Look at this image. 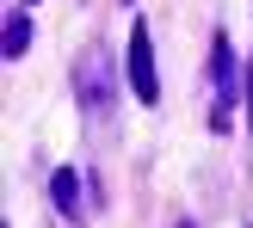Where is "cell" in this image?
<instances>
[{"mask_svg": "<svg viewBox=\"0 0 253 228\" xmlns=\"http://www.w3.org/2000/svg\"><path fill=\"white\" fill-rule=\"evenodd\" d=\"M130 86L142 105H155L161 99V68H155V37H148V25L136 19L130 25Z\"/></svg>", "mask_w": 253, "mask_h": 228, "instance_id": "obj_1", "label": "cell"}, {"mask_svg": "<svg viewBox=\"0 0 253 228\" xmlns=\"http://www.w3.org/2000/svg\"><path fill=\"white\" fill-rule=\"evenodd\" d=\"M74 93H81L86 117H105V105H111V74H105V49H86V56L74 62Z\"/></svg>", "mask_w": 253, "mask_h": 228, "instance_id": "obj_2", "label": "cell"}, {"mask_svg": "<svg viewBox=\"0 0 253 228\" xmlns=\"http://www.w3.org/2000/svg\"><path fill=\"white\" fill-rule=\"evenodd\" d=\"M210 68H216V105H210V130H229V111H235V56H229V37L210 43Z\"/></svg>", "mask_w": 253, "mask_h": 228, "instance_id": "obj_3", "label": "cell"}, {"mask_svg": "<svg viewBox=\"0 0 253 228\" xmlns=\"http://www.w3.org/2000/svg\"><path fill=\"white\" fill-rule=\"evenodd\" d=\"M49 197H56V210H62L68 222H86V204H81V179H74L68 167H62L56 179H49Z\"/></svg>", "mask_w": 253, "mask_h": 228, "instance_id": "obj_4", "label": "cell"}, {"mask_svg": "<svg viewBox=\"0 0 253 228\" xmlns=\"http://www.w3.org/2000/svg\"><path fill=\"white\" fill-rule=\"evenodd\" d=\"M0 49H6V62H19L25 49H31V19H25V12H12V19H6V37H0Z\"/></svg>", "mask_w": 253, "mask_h": 228, "instance_id": "obj_5", "label": "cell"}, {"mask_svg": "<svg viewBox=\"0 0 253 228\" xmlns=\"http://www.w3.org/2000/svg\"><path fill=\"white\" fill-rule=\"evenodd\" d=\"M247 130H253V68H247Z\"/></svg>", "mask_w": 253, "mask_h": 228, "instance_id": "obj_6", "label": "cell"}, {"mask_svg": "<svg viewBox=\"0 0 253 228\" xmlns=\"http://www.w3.org/2000/svg\"><path fill=\"white\" fill-rule=\"evenodd\" d=\"M179 228H192V222H179Z\"/></svg>", "mask_w": 253, "mask_h": 228, "instance_id": "obj_7", "label": "cell"}, {"mask_svg": "<svg viewBox=\"0 0 253 228\" xmlns=\"http://www.w3.org/2000/svg\"><path fill=\"white\" fill-rule=\"evenodd\" d=\"M25 6H31V0H25Z\"/></svg>", "mask_w": 253, "mask_h": 228, "instance_id": "obj_8", "label": "cell"}]
</instances>
